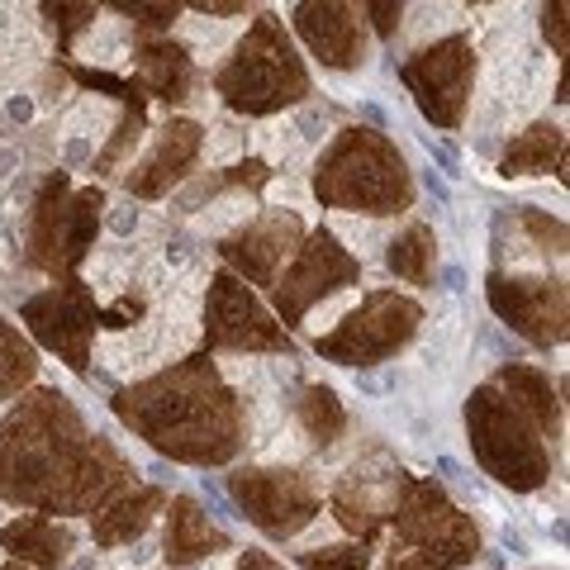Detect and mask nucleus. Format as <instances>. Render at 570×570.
I'll list each match as a JSON object with an SVG mask.
<instances>
[{
	"instance_id": "nucleus-1",
	"label": "nucleus",
	"mask_w": 570,
	"mask_h": 570,
	"mask_svg": "<svg viewBox=\"0 0 570 570\" xmlns=\"http://www.w3.org/2000/svg\"><path fill=\"white\" fill-rule=\"evenodd\" d=\"M219 91L228 96L234 110H247V115H266L285 100L305 96V71H299L291 43L276 39L272 14H262V24L247 33L234 67L219 77Z\"/></svg>"
},
{
	"instance_id": "nucleus-2",
	"label": "nucleus",
	"mask_w": 570,
	"mask_h": 570,
	"mask_svg": "<svg viewBox=\"0 0 570 570\" xmlns=\"http://www.w3.org/2000/svg\"><path fill=\"white\" fill-rule=\"evenodd\" d=\"M234 494L243 499L247 519L262 532H272V538H295L318 509L314 485L295 471H238Z\"/></svg>"
},
{
	"instance_id": "nucleus-3",
	"label": "nucleus",
	"mask_w": 570,
	"mask_h": 570,
	"mask_svg": "<svg viewBox=\"0 0 570 570\" xmlns=\"http://www.w3.org/2000/svg\"><path fill=\"white\" fill-rule=\"evenodd\" d=\"M347 324L352 328L343 337H328V343L318 337V352L337 356L343 366H356L362 356H381V352H390L395 343H404V337L414 333V324H419V309L409 305V299L376 295V299H366V309L352 314Z\"/></svg>"
},
{
	"instance_id": "nucleus-4",
	"label": "nucleus",
	"mask_w": 570,
	"mask_h": 570,
	"mask_svg": "<svg viewBox=\"0 0 570 570\" xmlns=\"http://www.w3.org/2000/svg\"><path fill=\"white\" fill-rule=\"evenodd\" d=\"M490 299L519 333L538 337V343H561V333H566V291H561V281L490 276Z\"/></svg>"
},
{
	"instance_id": "nucleus-5",
	"label": "nucleus",
	"mask_w": 570,
	"mask_h": 570,
	"mask_svg": "<svg viewBox=\"0 0 570 570\" xmlns=\"http://www.w3.org/2000/svg\"><path fill=\"white\" fill-rule=\"evenodd\" d=\"M404 81L419 86L428 115H433V105H438V91H448L442 105H448V119L456 124L461 119V100H466V81H471V43L466 39H448V43L419 52V62L404 67Z\"/></svg>"
},
{
	"instance_id": "nucleus-6",
	"label": "nucleus",
	"mask_w": 570,
	"mask_h": 570,
	"mask_svg": "<svg viewBox=\"0 0 570 570\" xmlns=\"http://www.w3.org/2000/svg\"><path fill=\"white\" fill-rule=\"evenodd\" d=\"M299 33L314 43L318 62L328 67H362L366 62V29L347 6H299Z\"/></svg>"
},
{
	"instance_id": "nucleus-7",
	"label": "nucleus",
	"mask_w": 570,
	"mask_h": 570,
	"mask_svg": "<svg viewBox=\"0 0 570 570\" xmlns=\"http://www.w3.org/2000/svg\"><path fill=\"white\" fill-rule=\"evenodd\" d=\"M24 318L33 328H39V337L48 347H58L67 356V366L86 371V333H91L96 324V309L86 305L81 295H43L33 299V305H24Z\"/></svg>"
},
{
	"instance_id": "nucleus-8",
	"label": "nucleus",
	"mask_w": 570,
	"mask_h": 570,
	"mask_svg": "<svg viewBox=\"0 0 570 570\" xmlns=\"http://www.w3.org/2000/svg\"><path fill=\"white\" fill-rule=\"evenodd\" d=\"M352 276H356V262L328 234H318L309 243V253H305V266H299L291 281H281L276 299H281L285 318H299V309H305L314 295H328V291H337V285H347Z\"/></svg>"
},
{
	"instance_id": "nucleus-9",
	"label": "nucleus",
	"mask_w": 570,
	"mask_h": 570,
	"mask_svg": "<svg viewBox=\"0 0 570 570\" xmlns=\"http://www.w3.org/2000/svg\"><path fill=\"white\" fill-rule=\"evenodd\" d=\"M209 343H228V347H266V343H285V337L266 324V314L238 291L234 276L214 281V324H209ZM291 347V343H285Z\"/></svg>"
},
{
	"instance_id": "nucleus-10",
	"label": "nucleus",
	"mask_w": 570,
	"mask_h": 570,
	"mask_svg": "<svg viewBox=\"0 0 570 570\" xmlns=\"http://www.w3.org/2000/svg\"><path fill=\"white\" fill-rule=\"evenodd\" d=\"M195 153H200V124L167 119V129L157 134V148L148 153V163L129 176V190L134 195H163L176 176H186Z\"/></svg>"
},
{
	"instance_id": "nucleus-11",
	"label": "nucleus",
	"mask_w": 570,
	"mask_h": 570,
	"mask_svg": "<svg viewBox=\"0 0 570 570\" xmlns=\"http://www.w3.org/2000/svg\"><path fill=\"white\" fill-rule=\"evenodd\" d=\"M295 238H299V224L295 219H285V214H272V219H262V224H247L243 234H234V243L224 247V257L243 266L247 276H257L266 281L276 272V262H285L295 253Z\"/></svg>"
},
{
	"instance_id": "nucleus-12",
	"label": "nucleus",
	"mask_w": 570,
	"mask_h": 570,
	"mask_svg": "<svg viewBox=\"0 0 570 570\" xmlns=\"http://www.w3.org/2000/svg\"><path fill=\"white\" fill-rule=\"evenodd\" d=\"M214 551H228V532L214 528L190 494L171 499V513H167V561L171 566H195V561H209Z\"/></svg>"
},
{
	"instance_id": "nucleus-13",
	"label": "nucleus",
	"mask_w": 570,
	"mask_h": 570,
	"mask_svg": "<svg viewBox=\"0 0 570 570\" xmlns=\"http://www.w3.org/2000/svg\"><path fill=\"white\" fill-rule=\"evenodd\" d=\"M138 71H142V86L157 96V100H186L190 96V81H195V58L190 48L181 43H167V39H153V43H138L134 48Z\"/></svg>"
},
{
	"instance_id": "nucleus-14",
	"label": "nucleus",
	"mask_w": 570,
	"mask_h": 570,
	"mask_svg": "<svg viewBox=\"0 0 570 570\" xmlns=\"http://www.w3.org/2000/svg\"><path fill=\"white\" fill-rule=\"evenodd\" d=\"M0 542H6L14 557H24V561L62 566L67 551H71V532L58 528V523H43V519H20V523L0 528Z\"/></svg>"
},
{
	"instance_id": "nucleus-15",
	"label": "nucleus",
	"mask_w": 570,
	"mask_h": 570,
	"mask_svg": "<svg viewBox=\"0 0 570 570\" xmlns=\"http://www.w3.org/2000/svg\"><path fill=\"white\" fill-rule=\"evenodd\" d=\"M561 148H566V138L557 124H532L528 134L513 138V148L504 153V163H499V176H509V181L513 176H542L561 157Z\"/></svg>"
},
{
	"instance_id": "nucleus-16",
	"label": "nucleus",
	"mask_w": 570,
	"mask_h": 570,
	"mask_svg": "<svg viewBox=\"0 0 570 570\" xmlns=\"http://www.w3.org/2000/svg\"><path fill=\"white\" fill-rule=\"evenodd\" d=\"M153 509H157V490H134V494H124L115 509H105L100 519H96V542H100V547H115V542L138 538V532L153 523Z\"/></svg>"
},
{
	"instance_id": "nucleus-17",
	"label": "nucleus",
	"mask_w": 570,
	"mask_h": 570,
	"mask_svg": "<svg viewBox=\"0 0 570 570\" xmlns=\"http://www.w3.org/2000/svg\"><path fill=\"white\" fill-rule=\"evenodd\" d=\"M390 272L414 281V285H428L433 281V234H428L423 224L404 228V234L390 243Z\"/></svg>"
},
{
	"instance_id": "nucleus-18",
	"label": "nucleus",
	"mask_w": 570,
	"mask_h": 570,
	"mask_svg": "<svg viewBox=\"0 0 570 570\" xmlns=\"http://www.w3.org/2000/svg\"><path fill=\"white\" fill-rule=\"evenodd\" d=\"M295 414H299V423H305V433L314 442H333L337 433H343V423H347L343 404H337V395H333L328 385H309L305 395H299Z\"/></svg>"
},
{
	"instance_id": "nucleus-19",
	"label": "nucleus",
	"mask_w": 570,
	"mask_h": 570,
	"mask_svg": "<svg viewBox=\"0 0 570 570\" xmlns=\"http://www.w3.org/2000/svg\"><path fill=\"white\" fill-rule=\"evenodd\" d=\"M504 381H509L513 390H519V395H523L532 409H538L547 433H551V438H561V414H557V400H551V385L538 376V371H528V366H509V371H504Z\"/></svg>"
},
{
	"instance_id": "nucleus-20",
	"label": "nucleus",
	"mask_w": 570,
	"mask_h": 570,
	"mask_svg": "<svg viewBox=\"0 0 570 570\" xmlns=\"http://www.w3.org/2000/svg\"><path fill=\"white\" fill-rule=\"evenodd\" d=\"M253 224V200H247L243 190H228V195H219V200H214V209H205L200 214V228L205 234H234V228H247Z\"/></svg>"
},
{
	"instance_id": "nucleus-21",
	"label": "nucleus",
	"mask_w": 570,
	"mask_h": 570,
	"mask_svg": "<svg viewBox=\"0 0 570 570\" xmlns=\"http://www.w3.org/2000/svg\"><path fill=\"white\" fill-rule=\"evenodd\" d=\"M115 134H119V138H115L110 148L100 153V163H96L100 171H115V167L124 163V153H129V148H138V138H142V105H138V100H134V110H129V115H124V119L115 124Z\"/></svg>"
},
{
	"instance_id": "nucleus-22",
	"label": "nucleus",
	"mask_w": 570,
	"mask_h": 570,
	"mask_svg": "<svg viewBox=\"0 0 570 570\" xmlns=\"http://www.w3.org/2000/svg\"><path fill=\"white\" fill-rule=\"evenodd\" d=\"M366 547H328V551H299L305 570H366Z\"/></svg>"
},
{
	"instance_id": "nucleus-23",
	"label": "nucleus",
	"mask_w": 570,
	"mask_h": 570,
	"mask_svg": "<svg viewBox=\"0 0 570 570\" xmlns=\"http://www.w3.org/2000/svg\"><path fill=\"white\" fill-rule=\"evenodd\" d=\"M519 219L532 228V238H538V253L542 257H561L566 253V224L561 219H547V214H538V209H523Z\"/></svg>"
},
{
	"instance_id": "nucleus-24",
	"label": "nucleus",
	"mask_w": 570,
	"mask_h": 570,
	"mask_svg": "<svg viewBox=\"0 0 570 570\" xmlns=\"http://www.w3.org/2000/svg\"><path fill=\"white\" fill-rule=\"evenodd\" d=\"M105 124H110V110H105V105H96V100H81L77 110L67 115L62 134H67V138H86V142H96Z\"/></svg>"
},
{
	"instance_id": "nucleus-25",
	"label": "nucleus",
	"mask_w": 570,
	"mask_h": 570,
	"mask_svg": "<svg viewBox=\"0 0 570 570\" xmlns=\"http://www.w3.org/2000/svg\"><path fill=\"white\" fill-rule=\"evenodd\" d=\"M43 14H52V24H58V39L67 48L71 33H81V29H91L100 20V10L96 6H43Z\"/></svg>"
},
{
	"instance_id": "nucleus-26",
	"label": "nucleus",
	"mask_w": 570,
	"mask_h": 570,
	"mask_svg": "<svg viewBox=\"0 0 570 570\" xmlns=\"http://www.w3.org/2000/svg\"><path fill=\"white\" fill-rule=\"evenodd\" d=\"M119 14H134V24H142V29H171V20L181 10L176 6H115Z\"/></svg>"
},
{
	"instance_id": "nucleus-27",
	"label": "nucleus",
	"mask_w": 570,
	"mask_h": 570,
	"mask_svg": "<svg viewBox=\"0 0 570 570\" xmlns=\"http://www.w3.org/2000/svg\"><path fill=\"white\" fill-rule=\"evenodd\" d=\"M247 148V134L243 129H234V124H219V129H214V138H209V157H238Z\"/></svg>"
},
{
	"instance_id": "nucleus-28",
	"label": "nucleus",
	"mask_w": 570,
	"mask_h": 570,
	"mask_svg": "<svg viewBox=\"0 0 570 570\" xmlns=\"http://www.w3.org/2000/svg\"><path fill=\"white\" fill-rule=\"evenodd\" d=\"M138 318H142V295H124L119 305H110L105 324H110L115 333H124V328H138Z\"/></svg>"
},
{
	"instance_id": "nucleus-29",
	"label": "nucleus",
	"mask_w": 570,
	"mask_h": 570,
	"mask_svg": "<svg viewBox=\"0 0 570 570\" xmlns=\"http://www.w3.org/2000/svg\"><path fill=\"white\" fill-rule=\"evenodd\" d=\"M105 224H110V234H115V238H134L138 228H142V214L134 209V200H124V205L110 209V219H105Z\"/></svg>"
},
{
	"instance_id": "nucleus-30",
	"label": "nucleus",
	"mask_w": 570,
	"mask_h": 570,
	"mask_svg": "<svg viewBox=\"0 0 570 570\" xmlns=\"http://www.w3.org/2000/svg\"><path fill=\"white\" fill-rule=\"evenodd\" d=\"M433 281H438V291L461 295V291H466V266H456V262H442L438 272H433Z\"/></svg>"
},
{
	"instance_id": "nucleus-31",
	"label": "nucleus",
	"mask_w": 570,
	"mask_h": 570,
	"mask_svg": "<svg viewBox=\"0 0 570 570\" xmlns=\"http://www.w3.org/2000/svg\"><path fill=\"white\" fill-rule=\"evenodd\" d=\"M566 6H547L542 10V29H547V39H557V52H566Z\"/></svg>"
},
{
	"instance_id": "nucleus-32",
	"label": "nucleus",
	"mask_w": 570,
	"mask_h": 570,
	"mask_svg": "<svg viewBox=\"0 0 570 570\" xmlns=\"http://www.w3.org/2000/svg\"><path fill=\"white\" fill-rule=\"evenodd\" d=\"M366 14H376V29L385 33V39L404 24V6H366Z\"/></svg>"
},
{
	"instance_id": "nucleus-33",
	"label": "nucleus",
	"mask_w": 570,
	"mask_h": 570,
	"mask_svg": "<svg viewBox=\"0 0 570 570\" xmlns=\"http://www.w3.org/2000/svg\"><path fill=\"white\" fill-rule=\"evenodd\" d=\"M428 153H433V163L448 171V176H461V157H456V148H448V142H438V138H428Z\"/></svg>"
},
{
	"instance_id": "nucleus-34",
	"label": "nucleus",
	"mask_w": 570,
	"mask_h": 570,
	"mask_svg": "<svg viewBox=\"0 0 570 570\" xmlns=\"http://www.w3.org/2000/svg\"><path fill=\"white\" fill-rule=\"evenodd\" d=\"M96 157V142H86V138H67V148H62V163L67 167H86Z\"/></svg>"
},
{
	"instance_id": "nucleus-35",
	"label": "nucleus",
	"mask_w": 570,
	"mask_h": 570,
	"mask_svg": "<svg viewBox=\"0 0 570 570\" xmlns=\"http://www.w3.org/2000/svg\"><path fill=\"white\" fill-rule=\"evenodd\" d=\"M343 234H352L356 243H366L362 253H376L371 243H381V228H371V224H356V219H343Z\"/></svg>"
},
{
	"instance_id": "nucleus-36",
	"label": "nucleus",
	"mask_w": 570,
	"mask_h": 570,
	"mask_svg": "<svg viewBox=\"0 0 570 570\" xmlns=\"http://www.w3.org/2000/svg\"><path fill=\"white\" fill-rule=\"evenodd\" d=\"M200 494L209 499L214 509H219V519H238V513H228V499H224V490H219V485H209V475L200 480Z\"/></svg>"
},
{
	"instance_id": "nucleus-37",
	"label": "nucleus",
	"mask_w": 570,
	"mask_h": 570,
	"mask_svg": "<svg viewBox=\"0 0 570 570\" xmlns=\"http://www.w3.org/2000/svg\"><path fill=\"white\" fill-rule=\"evenodd\" d=\"M6 110H10V119H20V124H29V119H33V100H29L24 91H14V96L6 100Z\"/></svg>"
},
{
	"instance_id": "nucleus-38",
	"label": "nucleus",
	"mask_w": 570,
	"mask_h": 570,
	"mask_svg": "<svg viewBox=\"0 0 570 570\" xmlns=\"http://www.w3.org/2000/svg\"><path fill=\"white\" fill-rule=\"evenodd\" d=\"M423 181H428V190H433V195H438V200H442V205H452V190H448V181H442V176H438V171H423Z\"/></svg>"
},
{
	"instance_id": "nucleus-39",
	"label": "nucleus",
	"mask_w": 570,
	"mask_h": 570,
	"mask_svg": "<svg viewBox=\"0 0 570 570\" xmlns=\"http://www.w3.org/2000/svg\"><path fill=\"white\" fill-rule=\"evenodd\" d=\"M362 119H371V124H376V129H385V110H381V105H362Z\"/></svg>"
},
{
	"instance_id": "nucleus-40",
	"label": "nucleus",
	"mask_w": 570,
	"mask_h": 570,
	"mask_svg": "<svg viewBox=\"0 0 570 570\" xmlns=\"http://www.w3.org/2000/svg\"><path fill=\"white\" fill-rule=\"evenodd\" d=\"M343 305H347V299H343ZM343 305H328V309H318V314H314V324H309V328H324V318H333V314H337V309H343Z\"/></svg>"
},
{
	"instance_id": "nucleus-41",
	"label": "nucleus",
	"mask_w": 570,
	"mask_h": 570,
	"mask_svg": "<svg viewBox=\"0 0 570 570\" xmlns=\"http://www.w3.org/2000/svg\"><path fill=\"white\" fill-rule=\"evenodd\" d=\"M71 570H100V561H96V551H91V557H81L77 566H71Z\"/></svg>"
},
{
	"instance_id": "nucleus-42",
	"label": "nucleus",
	"mask_w": 570,
	"mask_h": 570,
	"mask_svg": "<svg viewBox=\"0 0 570 570\" xmlns=\"http://www.w3.org/2000/svg\"><path fill=\"white\" fill-rule=\"evenodd\" d=\"M205 570H209V566H205ZM214 570H228V566H224V561H219V566H214Z\"/></svg>"
},
{
	"instance_id": "nucleus-43",
	"label": "nucleus",
	"mask_w": 570,
	"mask_h": 570,
	"mask_svg": "<svg viewBox=\"0 0 570 570\" xmlns=\"http://www.w3.org/2000/svg\"><path fill=\"white\" fill-rule=\"evenodd\" d=\"M0 234H6V224H0Z\"/></svg>"
}]
</instances>
